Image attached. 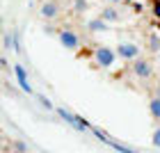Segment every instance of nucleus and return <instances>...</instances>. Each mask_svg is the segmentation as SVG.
Here are the masks:
<instances>
[{
	"label": "nucleus",
	"instance_id": "nucleus-14",
	"mask_svg": "<svg viewBox=\"0 0 160 153\" xmlns=\"http://www.w3.org/2000/svg\"><path fill=\"white\" fill-rule=\"evenodd\" d=\"M12 153H32V151L28 149V144H25V142L14 140V142H12Z\"/></svg>",
	"mask_w": 160,
	"mask_h": 153
},
{
	"label": "nucleus",
	"instance_id": "nucleus-18",
	"mask_svg": "<svg viewBox=\"0 0 160 153\" xmlns=\"http://www.w3.org/2000/svg\"><path fill=\"white\" fill-rule=\"evenodd\" d=\"M105 2H108V5H121L123 0H105Z\"/></svg>",
	"mask_w": 160,
	"mask_h": 153
},
{
	"label": "nucleus",
	"instance_id": "nucleus-8",
	"mask_svg": "<svg viewBox=\"0 0 160 153\" xmlns=\"http://www.w3.org/2000/svg\"><path fill=\"white\" fill-rule=\"evenodd\" d=\"M12 71H14V76H16V82H18L21 89H23L28 96H34V89H32V85H30V80H28V71L23 69V64H21V62H14Z\"/></svg>",
	"mask_w": 160,
	"mask_h": 153
},
{
	"label": "nucleus",
	"instance_id": "nucleus-2",
	"mask_svg": "<svg viewBox=\"0 0 160 153\" xmlns=\"http://www.w3.org/2000/svg\"><path fill=\"white\" fill-rule=\"evenodd\" d=\"M55 37H57V41L62 43L64 50H71V53H76V55L85 48L82 34H80L78 27H73V25H62L60 30H55Z\"/></svg>",
	"mask_w": 160,
	"mask_h": 153
},
{
	"label": "nucleus",
	"instance_id": "nucleus-4",
	"mask_svg": "<svg viewBox=\"0 0 160 153\" xmlns=\"http://www.w3.org/2000/svg\"><path fill=\"white\" fill-rule=\"evenodd\" d=\"M37 14H39L41 21H46V23H57V21L64 16V5L60 0H39Z\"/></svg>",
	"mask_w": 160,
	"mask_h": 153
},
{
	"label": "nucleus",
	"instance_id": "nucleus-9",
	"mask_svg": "<svg viewBox=\"0 0 160 153\" xmlns=\"http://www.w3.org/2000/svg\"><path fill=\"white\" fill-rule=\"evenodd\" d=\"M149 116L153 123H160V85H153V89L149 91Z\"/></svg>",
	"mask_w": 160,
	"mask_h": 153
},
{
	"label": "nucleus",
	"instance_id": "nucleus-17",
	"mask_svg": "<svg viewBox=\"0 0 160 153\" xmlns=\"http://www.w3.org/2000/svg\"><path fill=\"white\" fill-rule=\"evenodd\" d=\"M151 12L156 18H160V0H151Z\"/></svg>",
	"mask_w": 160,
	"mask_h": 153
},
{
	"label": "nucleus",
	"instance_id": "nucleus-16",
	"mask_svg": "<svg viewBox=\"0 0 160 153\" xmlns=\"http://www.w3.org/2000/svg\"><path fill=\"white\" fill-rule=\"evenodd\" d=\"M12 48L16 50V53H21V34H18V30H12Z\"/></svg>",
	"mask_w": 160,
	"mask_h": 153
},
{
	"label": "nucleus",
	"instance_id": "nucleus-15",
	"mask_svg": "<svg viewBox=\"0 0 160 153\" xmlns=\"http://www.w3.org/2000/svg\"><path fill=\"white\" fill-rule=\"evenodd\" d=\"M151 144H153V149H160V123H156L151 130Z\"/></svg>",
	"mask_w": 160,
	"mask_h": 153
},
{
	"label": "nucleus",
	"instance_id": "nucleus-5",
	"mask_svg": "<svg viewBox=\"0 0 160 153\" xmlns=\"http://www.w3.org/2000/svg\"><path fill=\"white\" fill-rule=\"evenodd\" d=\"M114 50H117L119 60H121V62H128V64L144 55V53H142V46H140L137 41H133V39H121V41H117Z\"/></svg>",
	"mask_w": 160,
	"mask_h": 153
},
{
	"label": "nucleus",
	"instance_id": "nucleus-3",
	"mask_svg": "<svg viewBox=\"0 0 160 153\" xmlns=\"http://www.w3.org/2000/svg\"><path fill=\"white\" fill-rule=\"evenodd\" d=\"M128 71H130V76L142 85H151L156 80V67H153V62H151V57H144V55L137 57L135 62L128 64Z\"/></svg>",
	"mask_w": 160,
	"mask_h": 153
},
{
	"label": "nucleus",
	"instance_id": "nucleus-13",
	"mask_svg": "<svg viewBox=\"0 0 160 153\" xmlns=\"http://www.w3.org/2000/svg\"><path fill=\"white\" fill-rule=\"evenodd\" d=\"M147 48L151 50V53H160V37L158 34H149V39H147Z\"/></svg>",
	"mask_w": 160,
	"mask_h": 153
},
{
	"label": "nucleus",
	"instance_id": "nucleus-7",
	"mask_svg": "<svg viewBox=\"0 0 160 153\" xmlns=\"http://www.w3.org/2000/svg\"><path fill=\"white\" fill-rule=\"evenodd\" d=\"M92 133H94L96 140H101L103 144H108L110 149L119 151V153H140L137 149H133V146H128V144H123V142H119V140H114V137H110L105 130H101V128H92Z\"/></svg>",
	"mask_w": 160,
	"mask_h": 153
},
{
	"label": "nucleus",
	"instance_id": "nucleus-10",
	"mask_svg": "<svg viewBox=\"0 0 160 153\" xmlns=\"http://www.w3.org/2000/svg\"><path fill=\"white\" fill-rule=\"evenodd\" d=\"M85 27H87V32H89V34H103V32L110 30V23H105L101 16H96V18H89V21H87Z\"/></svg>",
	"mask_w": 160,
	"mask_h": 153
},
{
	"label": "nucleus",
	"instance_id": "nucleus-11",
	"mask_svg": "<svg viewBox=\"0 0 160 153\" xmlns=\"http://www.w3.org/2000/svg\"><path fill=\"white\" fill-rule=\"evenodd\" d=\"M98 16L103 18L105 23H110V25H112V23H119V21H121V12H119L114 5H110V7H103Z\"/></svg>",
	"mask_w": 160,
	"mask_h": 153
},
{
	"label": "nucleus",
	"instance_id": "nucleus-6",
	"mask_svg": "<svg viewBox=\"0 0 160 153\" xmlns=\"http://www.w3.org/2000/svg\"><path fill=\"white\" fill-rule=\"evenodd\" d=\"M55 112H57V116H62V121H67L73 130H78V133H92V123H87L82 116H78L76 112H71V110H67V107H55Z\"/></svg>",
	"mask_w": 160,
	"mask_h": 153
},
{
	"label": "nucleus",
	"instance_id": "nucleus-12",
	"mask_svg": "<svg viewBox=\"0 0 160 153\" xmlns=\"http://www.w3.org/2000/svg\"><path fill=\"white\" fill-rule=\"evenodd\" d=\"M71 12L73 14H87L89 12V0H71Z\"/></svg>",
	"mask_w": 160,
	"mask_h": 153
},
{
	"label": "nucleus",
	"instance_id": "nucleus-1",
	"mask_svg": "<svg viewBox=\"0 0 160 153\" xmlns=\"http://www.w3.org/2000/svg\"><path fill=\"white\" fill-rule=\"evenodd\" d=\"M119 62V55L114 46H108V43H96L92 48V64L101 71H112Z\"/></svg>",
	"mask_w": 160,
	"mask_h": 153
},
{
	"label": "nucleus",
	"instance_id": "nucleus-19",
	"mask_svg": "<svg viewBox=\"0 0 160 153\" xmlns=\"http://www.w3.org/2000/svg\"><path fill=\"white\" fill-rule=\"evenodd\" d=\"M60 2H64V0H60Z\"/></svg>",
	"mask_w": 160,
	"mask_h": 153
}]
</instances>
